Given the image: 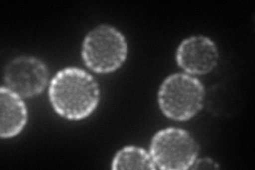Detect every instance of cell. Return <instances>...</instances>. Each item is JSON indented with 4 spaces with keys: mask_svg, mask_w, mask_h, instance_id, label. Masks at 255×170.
<instances>
[{
    "mask_svg": "<svg viewBox=\"0 0 255 170\" xmlns=\"http://www.w3.org/2000/svg\"><path fill=\"white\" fill-rule=\"evenodd\" d=\"M127 51L126 39L121 32L109 26H99L84 39L82 56L87 67L107 74L122 66Z\"/></svg>",
    "mask_w": 255,
    "mask_h": 170,
    "instance_id": "obj_3",
    "label": "cell"
},
{
    "mask_svg": "<svg viewBox=\"0 0 255 170\" xmlns=\"http://www.w3.org/2000/svg\"><path fill=\"white\" fill-rule=\"evenodd\" d=\"M49 97L52 107L61 116L78 120L89 116L97 107L99 88L87 72L69 67L54 76Z\"/></svg>",
    "mask_w": 255,
    "mask_h": 170,
    "instance_id": "obj_1",
    "label": "cell"
},
{
    "mask_svg": "<svg viewBox=\"0 0 255 170\" xmlns=\"http://www.w3.org/2000/svg\"><path fill=\"white\" fill-rule=\"evenodd\" d=\"M204 88L200 81L184 74L167 78L158 93L159 107L166 116L186 120L202 108Z\"/></svg>",
    "mask_w": 255,
    "mask_h": 170,
    "instance_id": "obj_2",
    "label": "cell"
},
{
    "mask_svg": "<svg viewBox=\"0 0 255 170\" xmlns=\"http://www.w3.org/2000/svg\"><path fill=\"white\" fill-rule=\"evenodd\" d=\"M190 168H194V169H214V168H218V165L211 159H201L199 161H195L193 165L190 166Z\"/></svg>",
    "mask_w": 255,
    "mask_h": 170,
    "instance_id": "obj_9",
    "label": "cell"
},
{
    "mask_svg": "<svg viewBox=\"0 0 255 170\" xmlns=\"http://www.w3.org/2000/svg\"><path fill=\"white\" fill-rule=\"evenodd\" d=\"M177 61L189 74L204 75L216 66L218 51L211 39L204 36H194L185 39L180 45Z\"/></svg>",
    "mask_w": 255,
    "mask_h": 170,
    "instance_id": "obj_6",
    "label": "cell"
},
{
    "mask_svg": "<svg viewBox=\"0 0 255 170\" xmlns=\"http://www.w3.org/2000/svg\"><path fill=\"white\" fill-rule=\"evenodd\" d=\"M113 169H154L155 163L149 153L137 147H126L117 152Z\"/></svg>",
    "mask_w": 255,
    "mask_h": 170,
    "instance_id": "obj_8",
    "label": "cell"
},
{
    "mask_svg": "<svg viewBox=\"0 0 255 170\" xmlns=\"http://www.w3.org/2000/svg\"><path fill=\"white\" fill-rule=\"evenodd\" d=\"M197 155V143L188 132L181 129L169 128L159 131L151 145V157L161 169L190 168Z\"/></svg>",
    "mask_w": 255,
    "mask_h": 170,
    "instance_id": "obj_4",
    "label": "cell"
},
{
    "mask_svg": "<svg viewBox=\"0 0 255 170\" xmlns=\"http://www.w3.org/2000/svg\"><path fill=\"white\" fill-rule=\"evenodd\" d=\"M48 80L44 64L30 56H21L7 64L4 82L10 91L19 97H31L41 93Z\"/></svg>",
    "mask_w": 255,
    "mask_h": 170,
    "instance_id": "obj_5",
    "label": "cell"
},
{
    "mask_svg": "<svg viewBox=\"0 0 255 170\" xmlns=\"http://www.w3.org/2000/svg\"><path fill=\"white\" fill-rule=\"evenodd\" d=\"M27 121V109L20 97L7 87L0 90V135L10 139L17 135Z\"/></svg>",
    "mask_w": 255,
    "mask_h": 170,
    "instance_id": "obj_7",
    "label": "cell"
}]
</instances>
